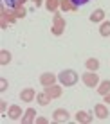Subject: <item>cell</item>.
I'll list each match as a JSON object with an SVG mask.
<instances>
[{"mask_svg":"<svg viewBox=\"0 0 110 124\" xmlns=\"http://www.w3.org/2000/svg\"><path fill=\"white\" fill-rule=\"evenodd\" d=\"M78 79H79L78 72L72 70V68H67V70L58 74V81H60V85H63V86H74L78 83Z\"/></svg>","mask_w":110,"mask_h":124,"instance_id":"cell-1","label":"cell"},{"mask_svg":"<svg viewBox=\"0 0 110 124\" xmlns=\"http://www.w3.org/2000/svg\"><path fill=\"white\" fill-rule=\"evenodd\" d=\"M81 81L85 83V86H88V88H94V86H98V85H99V76H98V72L87 70L85 74L81 76Z\"/></svg>","mask_w":110,"mask_h":124,"instance_id":"cell-2","label":"cell"},{"mask_svg":"<svg viewBox=\"0 0 110 124\" xmlns=\"http://www.w3.org/2000/svg\"><path fill=\"white\" fill-rule=\"evenodd\" d=\"M69 119H70V113L67 112L65 108H56L52 112V121L56 122V124H63V122H69Z\"/></svg>","mask_w":110,"mask_h":124,"instance_id":"cell-3","label":"cell"},{"mask_svg":"<svg viewBox=\"0 0 110 124\" xmlns=\"http://www.w3.org/2000/svg\"><path fill=\"white\" fill-rule=\"evenodd\" d=\"M43 92L47 93L51 99H58V97H61L63 93V85H49V86H43Z\"/></svg>","mask_w":110,"mask_h":124,"instance_id":"cell-4","label":"cell"},{"mask_svg":"<svg viewBox=\"0 0 110 124\" xmlns=\"http://www.w3.org/2000/svg\"><path fill=\"white\" fill-rule=\"evenodd\" d=\"M94 115L98 119H101V121H105V119H108V115H110V112H108V104L107 102H98V104L94 106Z\"/></svg>","mask_w":110,"mask_h":124,"instance_id":"cell-5","label":"cell"},{"mask_svg":"<svg viewBox=\"0 0 110 124\" xmlns=\"http://www.w3.org/2000/svg\"><path fill=\"white\" fill-rule=\"evenodd\" d=\"M36 90L34 88H31V86H27V88H24L22 92H20V101L22 102H33L36 99Z\"/></svg>","mask_w":110,"mask_h":124,"instance_id":"cell-6","label":"cell"},{"mask_svg":"<svg viewBox=\"0 0 110 124\" xmlns=\"http://www.w3.org/2000/svg\"><path fill=\"white\" fill-rule=\"evenodd\" d=\"M22 106H18V104H11L9 108H7V117L11 119V121H18V119H22Z\"/></svg>","mask_w":110,"mask_h":124,"instance_id":"cell-7","label":"cell"},{"mask_svg":"<svg viewBox=\"0 0 110 124\" xmlns=\"http://www.w3.org/2000/svg\"><path fill=\"white\" fill-rule=\"evenodd\" d=\"M58 81V76L52 74V72H43L40 76V85L42 86H49V85H54Z\"/></svg>","mask_w":110,"mask_h":124,"instance_id":"cell-8","label":"cell"},{"mask_svg":"<svg viewBox=\"0 0 110 124\" xmlns=\"http://www.w3.org/2000/svg\"><path fill=\"white\" fill-rule=\"evenodd\" d=\"M74 119H76V122H79V124H90L92 122V115L85 112V110H78L74 115Z\"/></svg>","mask_w":110,"mask_h":124,"instance_id":"cell-9","label":"cell"},{"mask_svg":"<svg viewBox=\"0 0 110 124\" xmlns=\"http://www.w3.org/2000/svg\"><path fill=\"white\" fill-rule=\"evenodd\" d=\"M36 110L34 108H27L24 112V115H22V124H33L34 122V119H36Z\"/></svg>","mask_w":110,"mask_h":124,"instance_id":"cell-10","label":"cell"},{"mask_svg":"<svg viewBox=\"0 0 110 124\" xmlns=\"http://www.w3.org/2000/svg\"><path fill=\"white\" fill-rule=\"evenodd\" d=\"M60 11L61 13H69V11L76 13V11H78V7L72 4V0H60Z\"/></svg>","mask_w":110,"mask_h":124,"instance_id":"cell-11","label":"cell"},{"mask_svg":"<svg viewBox=\"0 0 110 124\" xmlns=\"http://www.w3.org/2000/svg\"><path fill=\"white\" fill-rule=\"evenodd\" d=\"M96 90H98L99 95H107V93L110 92V79H103V81H99V85L96 86Z\"/></svg>","mask_w":110,"mask_h":124,"instance_id":"cell-12","label":"cell"},{"mask_svg":"<svg viewBox=\"0 0 110 124\" xmlns=\"http://www.w3.org/2000/svg\"><path fill=\"white\" fill-rule=\"evenodd\" d=\"M88 20H90L92 23H101L103 20H107V18H105V11H103V9L92 11V15H90V18H88Z\"/></svg>","mask_w":110,"mask_h":124,"instance_id":"cell-13","label":"cell"},{"mask_svg":"<svg viewBox=\"0 0 110 124\" xmlns=\"http://www.w3.org/2000/svg\"><path fill=\"white\" fill-rule=\"evenodd\" d=\"M43 6H45V9H47L49 13H52V15H54V13L60 11V0H45Z\"/></svg>","mask_w":110,"mask_h":124,"instance_id":"cell-14","label":"cell"},{"mask_svg":"<svg viewBox=\"0 0 110 124\" xmlns=\"http://www.w3.org/2000/svg\"><path fill=\"white\" fill-rule=\"evenodd\" d=\"M99 59L98 58H88L87 61H85V67H87V70H92V72H98L99 70Z\"/></svg>","mask_w":110,"mask_h":124,"instance_id":"cell-15","label":"cell"},{"mask_svg":"<svg viewBox=\"0 0 110 124\" xmlns=\"http://www.w3.org/2000/svg\"><path fill=\"white\" fill-rule=\"evenodd\" d=\"M99 34L103 38H108L110 36V20H103L99 23Z\"/></svg>","mask_w":110,"mask_h":124,"instance_id":"cell-16","label":"cell"},{"mask_svg":"<svg viewBox=\"0 0 110 124\" xmlns=\"http://www.w3.org/2000/svg\"><path fill=\"white\" fill-rule=\"evenodd\" d=\"M52 25H58V27H61V29H65V27H67V22H65V18L61 16V13H60V11L54 13V16H52Z\"/></svg>","mask_w":110,"mask_h":124,"instance_id":"cell-17","label":"cell"},{"mask_svg":"<svg viewBox=\"0 0 110 124\" xmlns=\"http://www.w3.org/2000/svg\"><path fill=\"white\" fill-rule=\"evenodd\" d=\"M51 101H52V99H51L45 92H38V93H36V102H38L40 106H47Z\"/></svg>","mask_w":110,"mask_h":124,"instance_id":"cell-18","label":"cell"},{"mask_svg":"<svg viewBox=\"0 0 110 124\" xmlns=\"http://www.w3.org/2000/svg\"><path fill=\"white\" fill-rule=\"evenodd\" d=\"M11 52H9V50H6V49H2V50H0V65H2V67H6V65H9V63H11Z\"/></svg>","mask_w":110,"mask_h":124,"instance_id":"cell-19","label":"cell"},{"mask_svg":"<svg viewBox=\"0 0 110 124\" xmlns=\"http://www.w3.org/2000/svg\"><path fill=\"white\" fill-rule=\"evenodd\" d=\"M2 4H6L9 9H16L22 6V0H2Z\"/></svg>","mask_w":110,"mask_h":124,"instance_id":"cell-20","label":"cell"},{"mask_svg":"<svg viewBox=\"0 0 110 124\" xmlns=\"http://www.w3.org/2000/svg\"><path fill=\"white\" fill-rule=\"evenodd\" d=\"M13 11H15V16H16V18H25V15H27V9H25L24 6L16 7V9H13Z\"/></svg>","mask_w":110,"mask_h":124,"instance_id":"cell-21","label":"cell"},{"mask_svg":"<svg viewBox=\"0 0 110 124\" xmlns=\"http://www.w3.org/2000/svg\"><path fill=\"white\" fill-rule=\"evenodd\" d=\"M51 32L54 34V36H61L63 32H65V29H61V27H58V25H52L51 27Z\"/></svg>","mask_w":110,"mask_h":124,"instance_id":"cell-22","label":"cell"},{"mask_svg":"<svg viewBox=\"0 0 110 124\" xmlns=\"http://www.w3.org/2000/svg\"><path fill=\"white\" fill-rule=\"evenodd\" d=\"M7 86H9L7 79H6V78H2V79H0V92H6V90H7Z\"/></svg>","mask_w":110,"mask_h":124,"instance_id":"cell-23","label":"cell"},{"mask_svg":"<svg viewBox=\"0 0 110 124\" xmlns=\"http://www.w3.org/2000/svg\"><path fill=\"white\" fill-rule=\"evenodd\" d=\"M90 0H72V4L76 7H79V6H85V4H88Z\"/></svg>","mask_w":110,"mask_h":124,"instance_id":"cell-24","label":"cell"},{"mask_svg":"<svg viewBox=\"0 0 110 124\" xmlns=\"http://www.w3.org/2000/svg\"><path fill=\"white\" fill-rule=\"evenodd\" d=\"M6 110H7V102L6 101H0V113H6Z\"/></svg>","mask_w":110,"mask_h":124,"instance_id":"cell-25","label":"cell"},{"mask_svg":"<svg viewBox=\"0 0 110 124\" xmlns=\"http://www.w3.org/2000/svg\"><path fill=\"white\" fill-rule=\"evenodd\" d=\"M34 122H36V124H47L49 121H47L45 117H36V119H34Z\"/></svg>","mask_w":110,"mask_h":124,"instance_id":"cell-26","label":"cell"},{"mask_svg":"<svg viewBox=\"0 0 110 124\" xmlns=\"http://www.w3.org/2000/svg\"><path fill=\"white\" fill-rule=\"evenodd\" d=\"M31 2L34 4L36 7H42V6H43V4H45V0H31Z\"/></svg>","mask_w":110,"mask_h":124,"instance_id":"cell-27","label":"cell"},{"mask_svg":"<svg viewBox=\"0 0 110 124\" xmlns=\"http://www.w3.org/2000/svg\"><path fill=\"white\" fill-rule=\"evenodd\" d=\"M105 102H107V104H110V92L105 95Z\"/></svg>","mask_w":110,"mask_h":124,"instance_id":"cell-28","label":"cell"}]
</instances>
